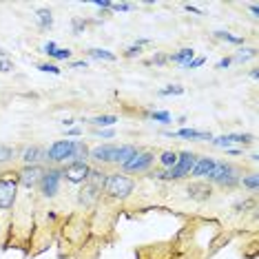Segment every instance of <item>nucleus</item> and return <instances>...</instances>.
<instances>
[{
	"instance_id": "f257e3e1",
	"label": "nucleus",
	"mask_w": 259,
	"mask_h": 259,
	"mask_svg": "<svg viewBox=\"0 0 259 259\" xmlns=\"http://www.w3.org/2000/svg\"><path fill=\"white\" fill-rule=\"evenodd\" d=\"M133 188H135V182L122 173L107 175V178H104V184H102V191L111 197H117V199H124L126 195H131Z\"/></svg>"
},
{
	"instance_id": "f03ea898",
	"label": "nucleus",
	"mask_w": 259,
	"mask_h": 259,
	"mask_svg": "<svg viewBox=\"0 0 259 259\" xmlns=\"http://www.w3.org/2000/svg\"><path fill=\"white\" fill-rule=\"evenodd\" d=\"M195 162H197L195 153L184 151V153H180V155H178V162H175L173 168H168L166 173H155V175L160 180H180V178H184V175L191 173L193 166H195Z\"/></svg>"
},
{
	"instance_id": "7ed1b4c3",
	"label": "nucleus",
	"mask_w": 259,
	"mask_h": 259,
	"mask_svg": "<svg viewBox=\"0 0 259 259\" xmlns=\"http://www.w3.org/2000/svg\"><path fill=\"white\" fill-rule=\"evenodd\" d=\"M16 193H18V175L5 173L0 178V210H9L14 206Z\"/></svg>"
},
{
	"instance_id": "20e7f679",
	"label": "nucleus",
	"mask_w": 259,
	"mask_h": 259,
	"mask_svg": "<svg viewBox=\"0 0 259 259\" xmlns=\"http://www.w3.org/2000/svg\"><path fill=\"white\" fill-rule=\"evenodd\" d=\"M208 180L210 182H215V184H222V186H235L239 182V175H237V170H235L231 164H226V162H215V168L208 173Z\"/></svg>"
},
{
	"instance_id": "39448f33",
	"label": "nucleus",
	"mask_w": 259,
	"mask_h": 259,
	"mask_svg": "<svg viewBox=\"0 0 259 259\" xmlns=\"http://www.w3.org/2000/svg\"><path fill=\"white\" fill-rule=\"evenodd\" d=\"M155 162V155L149 151H135V155L131 160H126L122 164V168L126 170V173H144V170L151 168V164Z\"/></svg>"
},
{
	"instance_id": "423d86ee",
	"label": "nucleus",
	"mask_w": 259,
	"mask_h": 259,
	"mask_svg": "<svg viewBox=\"0 0 259 259\" xmlns=\"http://www.w3.org/2000/svg\"><path fill=\"white\" fill-rule=\"evenodd\" d=\"M71 155H73V140H58L47 151V160L56 162V164L71 160Z\"/></svg>"
},
{
	"instance_id": "0eeeda50",
	"label": "nucleus",
	"mask_w": 259,
	"mask_h": 259,
	"mask_svg": "<svg viewBox=\"0 0 259 259\" xmlns=\"http://www.w3.org/2000/svg\"><path fill=\"white\" fill-rule=\"evenodd\" d=\"M64 178L60 168H49L45 170L42 180H40V188H42V195L45 197H54L58 193V188H60V180Z\"/></svg>"
},
{
	"instance_id": "6e6552de",
	"label": "nucleus",
	"mask_w": 259,
	"mask_h": 259,
	"mask_svg": "<svg viewBox=\"0 0 259 259\" xmlns=\"http://www.w3.org/2000/svg\"><path fill=\"white\" fill-rule=\"evenodd\" d=\"M42 175H45V168L38 166V164H33V166H25V168H22L20 173H18V184L27 186V188H33V186L40 184Z\"/></svg>"
},
{
	"instance_id": "1a4fd4ad",
	"label": "nucleus",
	"mask_w": 259,
	"mask_h": 259,
	"mask_svg": "<svg viewBox=\"0 0 259 259\" xmlns=\"http://www.w3.org/2000/svg\"><path fill=\"white\" fill-rule=\"evenodd\" d=\"M89 166L87 164H80V162H71L67 168L62 170V175L67 178L71 184H82V182H87V178H89Z\"/></svg>"
},
{
	"instance_id": "9d476101",
	"label": "nucleus",
	"mask_w": 259,
	"mask_h": 259,
	"mask_svg": "<svg viewBox=\"0 0 259 259\" xmlns=\"http://www.w3.org/2000/svg\"><path fill=\"white\" fill-rule=\"evenodd\" d=\"M115 149H117V146H113V144H102V146H96V149H91V151H89V157H91V160H96V162L109 164V162H113Z\"/></svg>"
},
{
	"instance_id": "9b49d317",
	"label": "nucleus",
	"mask_w": 259,
	"mask_h": 259,
	"mask_svg": "<svg viewBox=\"0 0 259 259\" xmlns=\"http://www.w3.org/2000/svg\"><path fill=\"white\" fill-rule=\"evenodd\" d=\"M47 157V151L40 149V146H27V149H22L20 153V160L25 162V166H33V164H38L40 160H45Z\"/></svg>"
},
{
	"instance_id": "f8f14e48",
	"label": "nucleus",
	"mask_w": 259,
	"mask_h": 259,
	"mask_svg": "<svg viewBox=\"0 0 259 259\" xmlns=\"http://www.w3.org/2000/svg\"><path fill=\"white\" fill-rule=\"evenodd\" d=\"M215 168V160L213 157H197L195 166H193V178H208V173Z\"/></svg>"
},
{
	"instance_id": "ddd939ff",
	"label": "nucleus",
	"mask_w": 259,
	"mask_h": 259,
	"mask_svg": "<svg viewBox=\"0 0 259 259\" xmlns=\"http://www.w3.org/2000/svg\"><path fill=\"white\" fill-rule=\"evenodd\" d=\"M100 193H102V188H98V186H93V184H87V182H84V188H82L80 202L84 204V206H91V204L98 199Z\"/></svg>"
},
{
	"instance_id": "4468645a",
	"label": "nucleus",
	"mask_w": 259,
	"mask_h": 259,
	"mask_svg": "<svg viewBox=\"0 0 259 259\" xmlns=\"http://www.w3.org/2000/svg\"><path fill=\"white\" fill-rule=\"evenodd\" d=\"M170 138H186V140H213L210 133H204V131H195V128H182L178 133H168Z\"/></svg>"
},
{
	"instance_id": "2eb2a0df",
	"label": "nucleus",
	"mask_w": 259,
	"mask_h": 259,
	"mask_svg": "<svg viewBox=\"0 0 259 259\" xmlns=\"http://www.w3.org/2000/svg\"><path fill=\"white\" fill-rule=\"evenodd\" d=\"M210 186L208 184H191L188 186V195H191L193 199H199V202H204V199L210 197Z\"/></svg>"
},
{
	"instance_id": "dca6fc26",
	"label": "nucleus",
	"mask_w": 259,
	"mask_h": 259,
	"mask_svg": "<svg viewBox=\"0 0 259 259\" xmlns=\"http://www.w3.org/2000/svg\"><path fill=\"white\" fill-rule=\"evenodd\" d=\"M135 155V146L126 144V146H117L115 149V155H113V164H124L126 160H131Z\"/></svg>"
},
{
	"instance_id": "f3484780",
	"label": "nucleus",
	"mask_w": 259,
	"mask_h": 259,
	"mask_svg": "<svg viewBox=\"0 0 259 259\" xmlns=\"http://www.w3.org/2000/svg\"><path fill=\"white\" fill-rule=\"evenodd\" d=\"M89 160V149H87L84 142H73V155H71V162H80V164H87Z\"/></svg>"
},
{
	"instance_id": "a211bd4d",
	"label": "nucleus",
	"mask_w": 259,
	"mask_h": 259,
	"mask_svg": "<svg viewBox=\"0 0 259 259\" xmlns=\"http://www.w3.org/2000/svg\"><path fill=\"white\" fill-rule=\"evenodd\" d=\"M38 25L40 29H49L51 25H54V18H51V11L49 9H38Z\"/></svg>"
},
{
	"instance_id": "6ab92c4d",
	"label": "nucleus",
	"mask_w": 259,
	"mask_h": 259,
	"mask_svg": "<svg viewBox=\"0 0 259 259\" xmlns=\"http://www.w3.org/2000/svg\"><path fill=\"white\" fill-rule=\"evenodd\" d=\"M89 56L96 58V60H107V62L115 60V54H111V51H107V49H89Z\"/></svg>"
},
{
	"instance_id": "aec40b11",
	"label": "nucleus",
	"mask_w": 259,
	"mask_h": 259,
	"mask_svg": "<svg viewBox=\"0 0 259 259\" xmlns=\"http://www.w3.org/2000/svg\"><path fill=\"white\" fill-rule=\"evenodd\" d=\"M170 62H180V64H184V62H188V60H193V49H180L178 54H173L168 58Z\"/></svg>"
},
{
	"instance_id": "412c9836",
	"label": "nucleus",
	"mask_w": 259,
	"mask_h": 259,
	"mask_svg": "<svg viewBox=\"0 0 259 259\" xmlns=\"http://www.w3.org/2000/svg\"><path fill=\"white\" fill-rule=\"evenodd\" d=\"M115 122H117L115 115H98V117H93L91 120V124H96V126H113Z\"/></svg>"
},
{
	"instance_id": "4be33fe9",
	"label": "nucleus",
	"mask_w": 259,
	"mask_h": 259,
	"mask_svg": "<svg viewBox=\"0 0 259 259\" xmlns=\"http://www.w3.org/2000/svg\"><path fill=\"white\" fill-rule=\"evenodd\" d=\"M160 162H162V166L173 168V166H175V162H178V153H173V151H164L162 155H160Z\"/></svg>"
},
{
	"instance_id": "5701e85b",
	"label": "nucleus",
	"mask_w": 259,
	"mask_h": 259,
	"mask_svg": "<svg viewBox=\"0 0 259 259\" xmlns=\"http://www.w3.org/2000/svg\"><path fill=\"white\" fill-rule=\"evenodd\" d=\"M215 38L226 40V42H233V45H241V42H244V38H239V36H231L228 31H215Z\"/></svg>"
},
{
	"instance_id": "b1692460",
	"label": "nucleus",
	"mask_w": 259,
	"mask_h": 259,
	"mask_svg": "<svg viewBox=\"0 0 259 259\" xmlns=\"http://www.w3.org/2000/svg\"><path fill=\"white\" fill-rule=\"evenodd\" d=\"M257 56V49H241L237 56L233 58V60H237V62H246V60H250V58H255Z\"/></svg>"
},
{
	"instance_id": "393cba45",
	"label": "nucleus",
	"mask_w": 259,
	"mask_h": 259,
	"mask_svg": "<svg viewBox=\"0 0 259 259\" xmlns=\"http://www.w3.org/2000/svg\"><path fill=\"white\" fill-rule=\"evenodd\" d=\"M9 160H14V149H9V146L0 144V164L9 162Z\"/></svg>"
},
{
	"instance_id": "a878e982",
	"label": "nucleus",
	"mask_w": 259,
	"mask_h": 259,
	"mask_svg": "<svg viewBox=\"0 0 259 259\" xmlns=\"http://www.w3.org/2000/svg\"><path fill=\"white\" fill-rule=\"evenodd\" d=\"M149 117L151 120H155V122H164V124L170 122V115L166 113V111H153V113H149Z\"/></svg>"
},
{
	"instance_id": "bb28decb",
	"label": "nucleus",
	"mask_w": 259,
	"mask_h": 259,
	"mask_svg": "<svg viewBox=\"0 0 259 259\" xmlns=\"http://www.w3.org/2000/svg\"><path fill=\"white\" fill-rule=\"evenodd\" d=\"M182 93H184V87L175 84V87H168V89H162L160 96H182Z\"/></svg>"
},
{
	"instance_id": "cd10ccee",
	"label": "nucleus",
	"mask_w": 259,
	"mask_h": 259,
	"mask_svg": "<svg viewBox=\"0 0 259 259\" xmlns=\"http://www.w3.org/2000/svg\"><path fill=\"white\" fill-rule=\"evenodd\" d=\"M38 69H40V71H45V73H54V75H58V73H60V69H58L56 64H49V62H42V64H38Z\"/></svg>"
},
{
	"instance_id": "c85d7f7f",
	"label": "nucleus",
	"mask_w": 259,
	"mask_h": 259,
	"mask_svg": "<svg viewBox=\"0 0 259 259\" xmlns=\"http://www.w3.org/2000/svg\"><path fill=\"white\" fill-rule=\"evenodd\" d=\"M241 182H244V186L246 188H250V191H257V175L255 173H252V175H248V178H244V180H241Z\"/></svg>"
},
{
	"instance_id": "c756f323",
	"label": "nucleus",
	"mask_w": 259,
	"mask_h": 259,
	"mask_svg": "<svg viewBox=\"0 0 259 259\" xmlns=\"http://www.w3.org/2000/svg\"><path fill=\"white\" fill-rule=\"evenodd\" d=\"M204 62H206L204 58H193V60H188V62L182 64V67H184V69H197V67H202Z\"/></svg>"
},
{
	"instance_id": "7c9ffc66",
	"label": "nucleus",
	"mask_w": 259,
	"mask_h": 259,
	"mask_svg": "<svg viewBox=\"0 0 259 259\" xmlns=\"http://www.w3.org/2000/svg\"><path fill=\"white\" fill-rule=\"evenodd\" d=\"M51 58H56V60H69V58H71V51L69 49H56Z\"/></svg>"
},
{
	"instance_id": "2f4dec72",
	"label": "nucleus",
	"mask_w": 259,
	"mask_h": 259,
	"mask_svg": "<svg viewBox=\"0 0 259 259\" xmlns=\"http://www.w3.org/2000/svg\"><path fill=\"white\" fill-rule=\"evenodd\" d=\"M213 144H215V146H222V149H228V146H231L233 142L228 140V135H220V138L213 140Z\"/></svg>"
},
{
	"instance_id": "473e14b6",
	"label": "nucleus",
	"mask_w": 259,
	"mask_h": 259,
	"mask_svg": "<svg viewBox=\"0 0 259 259\" xmlns=\"http://www.w3.org/2000/svg\"><path fill=\"white\" fill-rule=\"evenodd\" d=\"M140 51H142V47H140V45H133V47H128V49H126V58H135V56H140Z\"/></svg>"
},
{
	"instance_id": "72a5a7b5",
	"label": "nucleus",
	"mask_w": 259,
	"mask_h": 259,
	"mask_svg": "<svg viewBox=\"0 0 259 259\" xmlns=\"http://www.w3.org/2000/svg\"><path fill=\"white\" fill-rule=\"evenodd\" d=\"M111 9L113 11H128L131 9V5L128 3H111Z\"/></svg>"
},
{
	"instance_id": "f704fd0d",
	"label": "nucleus",
	"mask_w": 259,
	"mask_h": 259,
	"mask_svg": "<svg viewBox=\"0 0 259 259\" xmlns=\"http://www.w3.org/2000/svg\"><path fill=\"white\" fill-rule=\"evenodd\" d=\"M56 49H58L56 42H45V45H42V54H47V56H54Z\"/></svg>"
},
{
	"instance_id": "c9c22d12",
	"label": "nucleus",
	"mask_w": 259,
	"mask_h": 259,
	"mask_svg": "<svg viewBox=\"0 0 259 259\" xmlns=\"http://www.w3.org/2000/svg\"><path fill=\"white\" fill-rule=\"evenodd\" d=\"M11 69H14V64L9 60H0V73H9Z\"/></svg>"
},
{
	"instance_id": "e433bc0d",
	"label": "nucleus",
	"mask_w": 259,
	"mask_h": 259,
	"mask_svg": "<svg viewBox=\"0 0 259 259\" xmlns=\"http://www.w3.org/2000/svg\"><path fill=\"white\" fill-rule=\"evenodd\" d=\"M231 62H233V58H222V60L217 62V69H226Z\"/></svg>"
},
{
	"instance_id": "4c0bfd02",
	"label": "nucleus",
	"mask_w": 259,
	"mask_h": 259,
	"mask_svg": "<svg viewBox=\"0 0 259 259\" xmlns=\"http://www.w3.org/2000/svg\"><path fill=\"white\" fill-rule=\"evenodd\" d=\"M84 27H87V22H82V20H75V22H73V31H75V33H80Z\"/></svg>"
},
{
	"instance_id": "58836bf2",
	"label": "nucleus",
	"mask_w": 259,
	"mask_h": 259,
	"mask_svg": "<svg viewBox=\"0 0 259 259\" xmlns=\"http://www.w3.org/2000/svg\"><path fill=\"white\" fill-rule=\"evenodd\" d=\"M93 5H98V7H102V9H111V3H109V0H96Z\"/></svg>"
},
{
	"instance_id": "ea45409f",
	"label": "nucleus",
	"mask_w": 259,
	"mask_h": 259,
	"mask_svg": "<svg viewBox=\"0 0 259 259\" xmlns=\"http://www.w3.org/2000/svg\"><path fill=\"white\" fill-rule=\"evenodd\" d=\"M166 60H168V58H166V56H162V54H157L155 58H153V62H155V64H164Z\"/></svg>"
},
{
	"instance_id": "a19ab883",
	"label": "nucleus",
	"mask_w": 259,
	"mask_h": 259,
	"mask_svg": "<svg viewBox=\"0 0 259 259\" xmlns=\"http://www.w3.org/2000/svg\"><path fill=\"white\" fill-rule=\"evenodd\" d=\"M100 138H113V131L111 128H104V131H98Z\"/></svg>"
},
{
	"instance_id": "79ce46f5",
	"label": "nucleus",
	"mask_w": 259,
	"mask_h": 259,
	"mask_svg": "<svg viewBox=\"0 0 259 259\" xmlns=\"http://www.w3.org/2000/svg\"><path fill=\"white\" fill-rule=\"evenodd\" d=\"M71 67H73V69H82V67H84V69H87V62H84V60H82V62H73V64H71Z\"/></svg>"
},
{
	"instance_id": "37998d69",
	"label": "nucleus",
	"mask_w": 259,
	"mask_h": 259,
	"mask_svg": "<svg viewBox=\"0 0 259 259\" xmlns=\"http://www.w3.org/2000/svg\"><path fill=\"white\" fill-rule=\"evenodd\" d=\"M250 11H252V16L257 18V14H259V7H257V5H250Z\"/></svg>"
},
{
	"instance_id": "c03bdc74",
	"label": "nucleus",
	"mask_w": 259,
	"mask_h": 259,
	"mask_svg": "<svg viewBox=\"0 0 259 259\" xmlns=\"http://www.w3.org/2000/svg\"><path fill=\"white\" fill-rule=\"evenodd\" d=\"M250 78H252V80L259 78V71H257V69H252V71H250Z\"/></svg>"
},
{
	"instance_id": "a18cd8bd",
	"label": "nucleus",
	"mask_w": 259,
	"mask_h": 259,
	"mask_svg": "<svg viewBox=\"0 0 259 259\" xmlns=\"http://www.w3.org/2000/svg\"><path fill=\"white\" fill-rule=\"evenodd\" d=\"M7 54H9V51H5L3 47H0V56H3V58H7Z\"/></svg>"
}]
</instances>
